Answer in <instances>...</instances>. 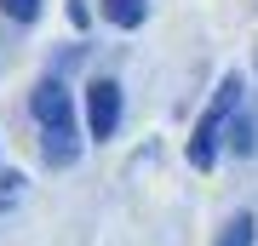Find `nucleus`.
<instances>
[{
  "mask_svg": "<svg viewBox=\"0 0 258 246\" xmlns=\"http://www.w3.org/2000/svg\"><path fill=\"white\" fill-rule=\"evenodd\" d=\"M86 126H92V137H103V143L115 137V126H120V86L115 80H92L86 86Z\"/></svg>",
  "mask_w": 258,
  "mask_h": 246,
  "instance_id": "2",
  "label": "nucleus"
},
{
  "mask_svg": "<svg viewBox=\"0 0 258 246\" xmlns=\"http://www.w3.org/2000/svg\"><path fill=\"white\" fill-rule=\"evenodd\" d=\"M18 201H23V178L18 172H0V212H12Z\"/></svg>",
  "mask_w": 258,
  "mask_h": 246,
  "instance_id": "9",
  "label": "nucleus"
},
{
  "mask_svg": "<svg viewBox=\"0 0 258 246\" xmlns=\"http://www.w3.org/2000/svg\"><path fill=\"white\" fill-rule=\"evenodd\" d=\"M230 149H235V155H252V149H258V132H252L247 115H230Z\"/></svg>",
  "mask_w": 258,
  "mask_h": 246,
  "instance_id": "7",
  "label": "nucleus"
},
{
  "mask_svg": "<svg viewBox=\"0 0 258 246\" xmlns=\"http://www.w3.org/2000/svg\"><path fill=\"white\" fill-rule=\"evenodd\" d=\"M235 103H241V80H235V74H224V86H218V98H212V109L195 120V137H189V166H212V155H218V132L230 126Z\"/></svg>",
  "mask_w": 258,
  "mask_h": 246,
  "instance_id": "1",
  "label": "nucleus"
},
{
  "mask_svg": "<svg viewBox=\"0 0 258 246\" xmlns=\"http://www.w3.org/2000/svg\"><path fill=\"white\" fill-rule=\"evenodd\" d=\"M46 137H40V155H46V166H75L81 160V137H75V120H63V126H40Z\"/></svg>",
  "mask_w": 258,
  "mask_h": 246,
  "instance_id": "4",
  "label": "nucleus"
},
{
  "mask_svg": "<svg viewBox=\"0 0 258 246\" xmlns=\"http://www.w3.org/2000/svg\"><path fill=\"white\" fill-rule=\"evenodd\" d=\"M252 240H258V218H252V212H235V218L218 229L212 246H252Z\"/></svg>",
  "mask_w": 258,
  "mask_h": 246,
  "instance_id": "6",
  "label": "nucleus"
},
{
  "mask_svg": "<svg viewBox=\"0 0 258 246\" xmlns=\"http://www.w3.org/2000/svg\"><path fill=\"white\" fill-rule=\"evenodd\" d=\"M0 12H6L12 23H35L40 18V0H0Z\"/></svg>",
  "mask_w": 258,
  "mask_h": 246,
  "instance_id": "8",
  "label": "nucleus"
},
{
  "mask_svg": "<svg viewBox=\"0 0 258 246\" xmlns=\"http://www.w3.org/2000/svg\"><path fill=\"white\" fill-rule=\"evenodd\" d=\"M29 109H35L40 126H63V120H75V103H69V86L57 80V74H46L35 92H29Z\"/></svg>",
  "mask_w": 258,
  "mask_h": 246,
  "instance_id": "3",
  "label": "nucleus"
},
{
  "mask_svg": "<svg viewBox=\"0 0 258 246\" xmlns=\"http://www.w3.org/2000/svg\"><path fill=\"white\" fill-rule=\"evenodd\" d=\"M149 18V0H103V23L115 29H138Z\"/></svg>",
  "mask_w": 258,
  "mask_h": 246,
  "instance_id": "5",
  "label": "nucleus"
}]
</instances>
